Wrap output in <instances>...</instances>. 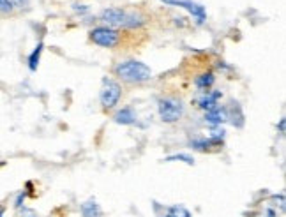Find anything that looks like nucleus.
I'll list each match as a JSON object with an SVG mask.
<instances>
[{
    "label": "nucleus",
    "mask_w": 286,
    "mask_h": 217,
    "mask_svg": "<svg viewBox=\"0 0 286 217\" xmlns=\"http://www.w3.org/2000/svg\"><path fill=\"white\" fill-rule=\"evenodd\" d=\"M90 39L98 44V46L113 48L118 44V32L110 27H98L90 32Z\"/></svg>",
    "instance_id": "39448f33"
},
{
    "label": "nucleus",
    "mask_w": 286,
    "mask_h": 217,
    "mask_svg": "<svg viewBox=\"0 0 286 217\" xmlns=\"http://www.w3.org/2000/svg\"><path fill=\"white\" fill-rule=\"evenodd\" d=\"M284 127H286V120L281 119L279 124H277V131H279V132H284Z\"/></svg>",
    "instance_id": "aec40b11"
},
{
    "label": "nucleus",
    "mask_w": 286,
    "mask_h": 217,
    "mask_svg": "<svg viewBox=\"0 0 286 217\" xmlns=\"http://www.w3.org/2000/svg\"><path fill=\"white\" fill-rule=\"evenodd\" d=\"M221 97H223V94H221L219 90L212 92V94H205L203 97H200L198 106H200L202 110H205V112H210V110L217 108V101H219Z\"/></svg>",
    "instance_id": "1a4fd4ad"
},
{
    "label": "nucleus",
    "mask_w": 286,
    "mask_h": 217,
    "mask_svg": "<svg viewBox=\"0 0 286 217\" xmlns=\"http://www.w3.org/2000/svg\"><path fill=\"white\" fill-rule=\"evenodd\" d=\"M4 212H6V208H4V207H0V217H4Z\"/></svg>",
    "instance_id": "5701e85b"
},
{
    "label": "nucleus",
    "mask_w": 286,
    "mask_h": 217,
    "mask_svg": "<svg viewBox=\"0 0 286 217\" xmlns=\"http://www.w3.org/2000/svg\"><path fill=\"white\" fill-rule=\"evenodd\" d=\"M13 11V6L9 4V0H0V13H11Z\"/></svg>",
    "instance_id": "dca6fc26"
},
{
    "label": "nucleus",
    "mask_w": 286,
    "mask_h": 217,
    "mask_svg": "<svg viewBox=\"0 0 286 217\" xmlns=\"http://www.w3.org/2000/svg\"><path fill=\"white\" fill-rule=\"evenodd\" d=\"M21 215L23 217H37V214L32 208H21Z\"/></svg>",
    "instance_id": "6ab92c4d"
},
{
    "label": "nucleus",
    "mask_w": 286,
    "mask_h": 217,
    "mask_svg": "<svg viewBox=\"0 0 286 217\" xmlns=\"http://www.w3.org/2000/svg\"><path fill=\"white\" fill-rule=\"evenodd\" d=\"M165 217H191V212L182 205H173V207L168 208Z\"/></svg>",
    "instance_id": "4468645a"
},
{
    "label": "nucleus",
    "mask_w": 286,
    "mask_h": 217,
    "mask_svg": "<svg viewBox=\"0 0 286 217\" xmlns=\"http://www.w3.org/2000/svg\"><path fill=\"white\" fill-rule=\"evenodd\" d=\"M157 113L159 119L166 124L179 122L184 115V104H182L180 99L177 97H165L157 101Z\"/></svg>",
    "instance_id": "7ed1b4c3"
},
{
    "label": "nucleus",
    "mask_w": 286,
    "mask_h": 217,
    "mask_svg": "<svg viewBox=\"0 0 286 217\" xmlns=\"http://www.w3.org/2000/svg\"><path fill=\"white\" fill-rule=\"evenodd\" d=\"M120 95H122V88L117 82L108 78L103 80V88H101V94H99V99H101V104L105 108H113L120 101Z\"/></svg>",
    "instance_id": "20e7f679"
},
{
    "label": "nucleus",
    "mask_w": 286,
    "mask_h": 217,
    "mask_svg": "<svg viewBox=\"0 0 286 217\" xmlns=\"http://www.w3.org/2000/svg\"><path fill=\"white\" fill-rule=\"evenodd\" d=\"M9 4L13 6V9H14V7H18V9H23V7L28 6V0H9Z\"/></svg>",
    "instance_id": "f3484780"
},
{
    "label": "nucleus",
    "mask_w": 286,
    "mask_h": 217,
    "mask_svg": "<svg viewBox=\"0 0 286 217\" xmlns=\"http://www.w3.org/2000/svg\"><path fill=\"white\" fill-rule=\"evenodd\" d=\"M115 75L128 83H143L152 78V71L140 60H125L115 67Z\"/></svg>",
    "instance_id": "f03ea898"
},
{
    "label": "nucleus",
    "mask_w": 286,
    "mask_h": 217,
    "mask_svg": "<svg viewBox=\"0 0 286 217\" xmlns=\"http://www.w3.org/2000/svg\"><path fill=\"white\" fill-rule=\"evenodd\" d=\"M267 215H269V217H276V212H274V210H267Z\"/></svg>",
    "instance_id": "4be33fe9"
},
{
    "label": "nucleus",
    "mask_w": 286,
    "mask_h": 217,
    "mask_svg": "<svg viewBox=\"0 0 286 217\" xmlns=\"http://www.w3.org/2000/svg\"><path fill=\"white\" fill-rule=\"evenodd\" d=\"M81 215L83 217H103V210L94 200H88L81 203Z\"/></svg>",
    "instance_id": "9b49d317"
},
{
    "label": "nucleus",
    "mask_w": 286,
    "mask_h": 217,
    "mask_svg": "<svg viewBox=\"0 0 286 217\" xmlns=\"http://www.w3.org/2000/svg\"><path fill=\"white\" fill-rule=\"evenodd\" d=\"M228 120V113H226V108H214L210 112H205V122L210 124V126H219V124L226 122Z\"/></svg>",
    "instance_id": "6e6552de"
},
{
    "label": "nucleus",
    "mask_w": 286,
    "mask_h": 217,
    "mask_svg": "<svg viewBox=\"0 0 286 217\" xmlns=\"http://www.w3.org/2000/svg\"><path fill=\"white\" fill-rule=\"evenodd\" d=\"M43 48H44V44L39 43V44H37V46L34 48V51H32V53L28 55V69H30V71H36L37 65H39L41 53H43Z\"/></svg>",
    "instance_id": "ddd939ff"
},
{
    "label": "nucleus",
    "mask_w": 286,
    "mask_h": 217,
    "mask_svg": "<svg viewBox=\"0 0 286 217\" xmlns=\"http://www.w3.org/2000/svg\"><path fill=\"white\" fill-rule=\"evenodd\" d=\"M214 82H215V76H214V73H205V75H200V76H196V80H195V85L198 87L200 90H209V88L214 85Z\"/></svg>",
    "instance_id": "f8f14e48"
},
{
    "label": "nucleus",
    "mask_w": 286,
    "mask_h": 217,
    "mask_svg": "<svg viewBox=\"0 0 286 217\" xmlns=\"http://www.w3.org/2000/svg\"><path fill=\"white\" fill-rule=\"evenodd\" d=\"M73 9L76 11V13H88V7H78L76 4L73 6Z\"/></svg>",
    "instance_id": "412c9836"
},
{
    "label": "nucleus",
    "mask_w": 286,
    "mask_h": 217,
    "mask_svg": "<svg viewBox=\"0 0 286 217\" xmlns=\"http://www.w3.org/2000/svg\"><path fill=\"white\" fill-rule=\"evenodd\" d=\"M113 120L117 124H122V126H133V124L136 122V113L131 106H125V108L118 110V112L115 113Z\"/></svg>",
    "instance_id": "0eeeda50"
},
{
    "label": "nucleus",
    "mask_w": 286,
    "mask_h": 217,
    "mask_svg": "<svg viewBox=\"0 0 286 217\" xmlns=\"http://www.w3.org/2000/svg\"><path fill=\"white\" fill-rule=\"evenodd\" d=\"M101 20L108 27H124V28H138L145 23L143 16L136 13H128L120 7H110L101 13Z\"/></svg>",
    "instance_id": "f257e3e1"
},
{
    "label": "nucleus",
    "mask_w": 286,
    "mask_h": 217,
    "mask_svg": "<svg viewBox=\"0 0 286 217\" xmlns=\"http://www.w3.org/2000/svg\"><path fill=\"white\" fill-rule=\"evenodd\" d=\"M210 147H223V138H212L209 139H193L191 149L195 150H210Z\"/></svg>",
    "instance_id": "9d476101"
},
{
    "label": "nucleus",
    "mask_w": 286,
    "mask_h": 217,
    "mask_svg": "<svg viewBox=\"0 0 286 217\" xmlns=\"http://www.w3.org/2000/svg\"><path fill=\"white\" fill-rule=\"evenodd\" d=\"M25 198H27V193H20V194H18L16 201H14V207H16V208H21V207H23Z\"/></svg>",
    "instance_id": "a211bd4d"
},
{
    "label": "nucleus",
    "mask_w": 286,
    "mask_h": 217,
    "mask_svg": "<svg viewBox=\"0 0 286 217\" xmlns=\"http://www.w3.org/2000/svg\"><path fill=\"white\" fill-rule=\"evenodd\" d=\"M175 161L185 163V164H189V166H193V164H195V159H193L191 156H187V154H175V156H168L165 159V163H175Z\"/></svg>",
    "instance_id": "2eb2a0df"
},
{
    "label": "nucleus",
    "mask_w": 286,
    "mask_h": 217,
    "mask_svg": "<svg viewBox=\"0 0 286 217\" xmlns=\"http://www.w3.org/2000/svg\"><path fill=\"white\" fill-rule=\"evenodd\" d=\"M161 2L163 4H168V6H173V7H180V9H185L189 14H193V16L196 18V23H198V25L205 23V20H207L205 7L200 6V4L191 2V0H161Z\"/></svg>",
    "instance_id": "423d86ee"
}]
</instances>
